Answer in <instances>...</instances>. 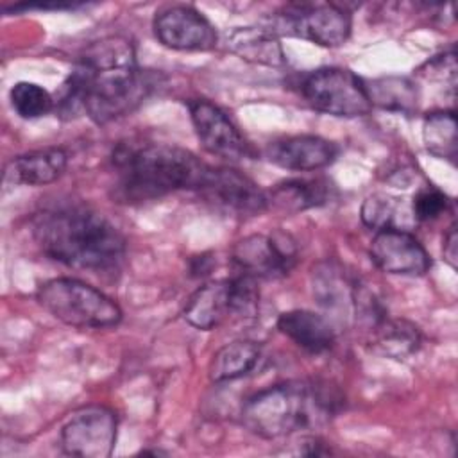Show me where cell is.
<instances>
[{"mask_svg":"<svg viewBox=\"0 0 458 458\" xmlns=\"http://www.w3.org/2000/svg\"><path fill=\"white\" fill-rule=\"evenodd\" d=\"M150 89L152 82L138 66L132 43L122 36H107L82 50L54 109L64 120L88 114L102 125L134 111Z\"/></svg>","mask_w":458,"mask_h":458,"instance_id":"cell-1","label":"cell"},{"mask_svg":"<svg viewBox=\"0 0 458 458\" xmlns=\"http://www.w3.org/2000/svg\"><path fill=\"white\" fill-rule=\"evenodd\" d=\"M32 236L48 258L95 274L113 272L125 256V238L104 215L82 204H61L39 211Z\"/></svg>","mask_w":458,"mask_h":458,"instance_id":"cell-2","label":"cell"},{"mask_svg":"<svg viewBox=\"0 0 458 458\" xmlns=\"http://www.w3.org/2000/svg\"><path fill=\"white\" fill-rule=\"evenodd\" d=\"M114 197L120 202H145L179 190H200L208 166L193 152L152 141H122L111 154Z\"/></svg>","mask_w":458,"mask_h":458,"instance_id":"cell-3","label":"cell"},{"mask_svg":"<svg viewBox=\"0 0 458 458\" xmlns=\"http://www.w3.org/2000/svg\"><path fill=\"white\" fill-rule=\"evenodd\" d=\"M340 395L315 381H283L259 390L242 406L243 426L261 438H279L329 420Z\"/></svg>","mask_w":458,"mask_h":458,"instance_id":"cell-4","label":"cell"},{"mask_svg":"<svg viewBox=\"0 0 458 458\" xmlns=\"http://www.w3.org/2000/svg\"><path fill=\"white\" fill-rule=\"evenodd\" d=\"M36 299L54 318L77 329H102L122 320V310L113 299L73 277H55L43 283Z\"/></svg>","mask_w":458,"mask_h":458,"instance_id":"cell-5","label":"cell"},{"mask_svg":"<svg viewBox=\"0 0 458 458\" xmlns=\"http://www.w3.org/2000/svg\"><path fill=\"white\" fill-rule=\"evenodd\" d=\"M276 36L286 34L320 47H340L351 36V14L335 2H292L274 13L265 25Z\"/></svg>","mask_w":458,"mask_h":458,"instance_id":"cell-6","label":"cell"},{"mask_svg":"<svg viewBox=\"0 0 458 458\" xmlns=\"http://www.w3.org/2000/svg\"><path fill=\"white\" fill-rule=\"evenodd\" d=\"M299 86L304 100L326 114L356 118L367 114L372 107L363 81L347 68L326 66L313 70L302 77Z\"/></svg>","mask_w":458,"mask_h":458,"instance_id":"cell-7","label":"cell"},{"mask_svg":"<svg viewBox=\"0 0 458 458\" xmlns=\"http://www.w3.org/2000/svg\"><path fill=\"white\" fill-rule=\"evenodd\" d=\"M118 420L106 406H86L75 411L61 429L63 451L81 458H107L116 442Z\"/></svg>","mask_w":458,"mask_h":458,"instance_id":"cell-8","label":"cell"},{"mask_svg":"<svg viewBox=\"0 0 458 458\" xmlns=\"http://www.w3.org/2000/svg\"><path fill=\"white\" fill-rule=\"evenodd\" d=\"M233 261L252 277L276 279L286 276L297 261V247L290 234H249L233 247Z\"/></svg>","mask_w":458,"mask_h":458,"instance_id":"cell-9","label":"cell"},{"mask_svg":"<svg viewBox=\"0 0 458 458\" xmlns=\"http://www.w3.org/2000/svg\"><path fill=\"white\" fill-rule=\"evenodd\" d=\"M157 41L172 50H211L218 36L211 21L191 5H170L154 18Z\"/></svg>","mask_w":458,"mask_h":458,"instance_id":"cell-10","label":"cell"},{"mask_svg":"<svg viewBox=\"0 0 458 458\" xmlns=\"http://www.w3.org/2000/svg\"><path fill=\"white\" fill-rule=\"evenodd\" d=\"M190 118L200 145L213 156L240 161L249 156V143L229 116L209 100H190Z\"/></svg>","mask_w":458,"mask_h":458,"instance_id":"cell-11","label":"cell"},{"mask_svg":"<svg viewBox=\"0 0 458 458\" xmlns=\"http://www.w3.org/2000/svg\"><path fill=\"white\" fill-rule=\"evenodd\" d=\"M215 206L236 215H259L268 209V197L250 177L234 168H209L199 190Z\"/></svg>","mask_w":458,"mask_h":458,"instance_id":"cell-12","label":"cell"},{"mask_svg":"<svg viewBox=\"0 0 458 458\" xmlns=\"http://www.w3.org/2000/svg\"><path fill=\"white\" fill-rule=\"evenodd\" d=\"M369 252L377 268L394 276H424L431 267V258L422 243L399 227L376 231Z\"/></svg>","mask_w":458,"mask_h":458,"instance_id":"cell-13","label":"cell"},{"mask_svg":"<svg viewBox=\"0 0 458 458\" xmlns=\"http://www.w3.org/2000/svg\"><path fill=\"white\" fill-rule=\"evenodd\" d=\"M338 156V145L313 134L288 136L267 145L265 157L284 170L313 172L331 165Z\"/></svg>","mask_w":458,"mask_h":458,"instance_id":"cell-14","label":"cell"},{"mask_svg":"<svg viewBox=\"0 0 458 458\" xmlns=\"http://www.w3.org/2000/svg\"><path fill=\"white\" fill-rule=\"evenodd\" d=\"M68 165V154L59 147L32 150L11 159L4 179L7 184L43 186L57 181Z\"/></svg>","mask_w":458,"mask_h":458,"instance_id":"cell-15","label":"cell"},{"mask_svg":"<svg viewBox=\"0 0 458 458\" xmlns=\"http://www.w3.org/2000/svg\"><path fill=\"white\" fill-rule=\"evenodd\" d=\"M184 320L202 331H209L233 317L231 283L209 281L199 286L186 301L182 310Z\"/></svg>","mask_w":458,"mask_h":458,"instance_id":"cell-16","label":"cell"},{"mask_svg":"<svg viewBox=\"0 0 458 458\" xmlns=\"http://www.w3.org/2000/svg\"><path fill=\"white\" fill-rule=\"evenodd\" d=\"M277 329L295 345L311 352H327L335 344V331L327 318L310 310H290L279 315Z\"/></svg>","mask_w":458,"mask_h":458,"instance_id":"cell-17","label":"cell"},{"mask_svg":"<svg viewBox=\"0 0 458 458\" xmlns=\"http://www.w3.org/2000/svg\"><path fill=\"white\" fill-rule=\"evenodd\" d=\"M225 45L229 52L252 64L277 68L286 63L279 38L267 27H234L227 32Z\"/></svg>","mask_w":458,"mask_h":458,"instance_id":"cell-18","label":"cell"},{"mask_svg":"<svg viewBox=\"0 0 458 458\" xmlns=\"http://www.w3.org/2000/svg\"><path fill=\"white\" fill-rule=\"evenodd\" d=\"M335 186L327 179H288L279 182L268 197V206L286 213H299L331 202Z\"/></svg>","mask_w":458,"mask_h":458,"instance_id":"cell-19","label":"cell"},{"mask_svg":"<svg viewBox=\"0 0 458 458\" xmlns=\"http://www.w3.org/2000/svg\"><path fill=\"white\" fill-rule=\"evenodd\" d=\"M261 360V347L250 340H234L220 347L209 363V379L225 383L240 379L256 370Z\"/></svg>","mask_w":458,"mask_h":458,"instance_id":"cell-20","label":"cell"},{"mask_svg":"<svg viewBox=\"0 0 458 458\" xmlns=\"http://www.w3.org/2000/svg\"><path fill=\"white\" fill-rule=\"evenodd\" d=\"M369 333L374 351L395 360H404L413 354L420 347L422 340L417 326L403 318L385 317L372 329H369Z\"/></svg>","mask_w":458,"mask_h":458,"instance_id":"cell-21","label":"cell"},{"mask_svg":"<svg viewBox=\"0 0 458 458\" xmlns=\"http://www.w3.org/2000/svg\"><path fill=\"white\" fill-rule=\"evenodd\" d=\"M365 89L370 104L379 106L390 111L410 113L417 107V88L406 77H383L365 82Z\"/></svg>","mask_w":458,"mask_h":458,"instance_id":"cell-22","label":"cell"},{"mask_svg":"<svg viewBox=\"0 0 458 458\" xmlns=\"http://www.w3.org/2000/svg\"><path fill=\"white\" fill-rule=\"evenodd\" d=\"M422 140L426 148L442 159L454 161L458 148L456 114L454 111H433L424 118Z\"/></svg>","mask_w":458,"mask_h":458,"instance_id":"cell-23","label":"cell"},{"mask_svg":"<svg viewBox=\"0 0 458 458\" xmlns=\"http://www.w3.org/2000/svg\"><path fill=\"white\" fill-rule=\"evenodd\" d=\"M13 109L25 120L39 118L48 114L55 107L52 95L36 82L20 81L9 91Z\"/></svg>","mask_w":458,"mask_h":458,"instance_id":"cell-24","label":"cell"},{"mask_svg":"<svg viewBox=\"0 0 458 458\" xmlns=\"http://www.w3.org/2000/svg\"><path fill=\"white\" fill-rule=\"evenodd\" d=\"M231 283V306L233 317L238 318H254L259 306V290L256 277L240 272L229 279Z\"/></svg>","mask_w":458,"mask_h":458,"instance_id":"cell-25","label":"cell"},{"mask_svg":"<svg viewBox=\"0 0 458 458\" xmlns=\"http://www.w3.org/2000/svg\"><path fill=\"white\" fill-rule=\"evenodd\" d=\"M397 206L399 202L395 199H390L385 193H372L361 204V222L376 231L395 227L394 220L397 215Z\"/></svg>","mask_w":458,"mask_h":458,"instance_id":"cell-26","label":"cell"},{"mask_svg":"<svg viewBox=\"0 0 458 458\" xmlns=\"http://www.w3.org/2000/svg\"><path fill=\"white\" fill-rule=\"evenodd\" d=\"M449 208V199L435 186H424L417 191L411 202V213L415 220L428 222L438 218Z\"/></svg>","mask_w":458,"mask_h":458,"instance_id":"cell-27","label":"cell"},{"mask_svg":"<svg viewBox=\"0 0 458 458\" xmlns=\"http://www.w3.org/2000/svg\"><path fill=\"white\" fill-rule=\"evenodd\" d=\"M419 75L431 81H440L444 84H449L451 89H454L456 84V55L454 50L444 52L440 55L431 57L419 68Z\"/></svg>","mask_w":458,"mask_h":458,"instance_id":"cell-28","label":"cell"},{"mask_svg":"<svg viewBox=\"0 0 458 458\" xmlns=\"http://www.w3.org/2000/svg\"><path fill=\"white\" fill-rule=\"evenodd\" d=\"M444 259L449 263L451 268L458 267V231H456V224L453 222L444 236Z\"/></svg>","mask_w":458,"mask_h":458,"instance_id":"cell-29","label":"cell"}]
</instances>
